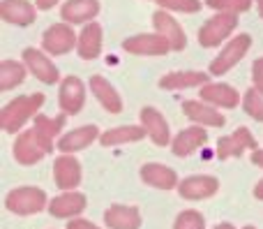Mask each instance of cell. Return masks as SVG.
<instances>
[{
	"label": "cell",
	"mask_w": 263,
	"mask_h": 229,
	"mask_svg": "<svg viewBox=\"0 0 263 229\" xmlns=\"http://www.w3.org/2000/svg\"><path fill=\"white\" fill-rule=\"evenodd\" d=\"M159 7L166 12H185V14H194L203 7L201 0H159Z\"/></svg>",
	"instance_id": "obj_33"
},
{
	"label": "cell",
	"mask_w": 263,
	"mask_h": 229,
	"mask_svg": "<svg viewBox=\"0 0 263 229\" xmlns=\"http://www.w3.org/2000/svg\"><path fill=\"white\" fill-rule=\"evenodd\" d=\"M210 74L199 69H187V72H168L159 79V88L164 91H182V88H201L205 86Z\"/></svg>",
	"instance_id": "obj_24"
},
{
	"label": "cell",
	"mask_w": 263,
	"mask_h": 229,
	"mask_svg": "<svg viewBox=\"0 0 263 229\" xmlns=\"http://www.w3.org/2000/svg\"><path fill=\"white\" fill-rule=\"evenodd\" d=\"M26 63L18 60H3L0 63V91H12L26 79Z\"/></svg>",
	"instance_id": "obj_29"
},
{
	"label": "cell",
	"mask_w": 263,
	"mask_h": 229,
	"mask_svg": "<svg viewBox=\"0 0 263 229\" xmlns=\"http://www.w3.org/2000/svg\"><path fill=\"white\" fill-rule=\"evenodd\" d=\"M252 162H254L256 167H263V148H256V151H252Z\"/></svg>",
	"instance_id": "obj_37"
},
{
	"label": "cell",
	"mask_w": 263,
	"mask_h": 229,
	"mask_svg": "<svg viewBox=\"0 0 263 229\" xmlns=\"http://www.w3.org/2000/svg\"><path fill=\"white\" fill-rule=\"evenodd\" d=\"M247 148L256 151V148H259V144H256L254 134H252L247 128H238L236 132L229 134V137H219V142H217V157H219V160L240 157Z\"/></svg>",
	"instance_id": "obj_9"
},
{
	"label": "cell",
	"mask_w": 263,
	"mask_h": 229,
	"mask_svg": "<svg viewBox=\"0 0 263 229\" xmlns=\"http://www.w3.org/2000/svg\"><path fill=\"white\" fill-rule=\"evenodd\" d=\"M250 46H252V37L247 35V32H240V35L233 37L231 42H227V46L219 51V56L213 60V63H210L208 72L215 74V77L227 74L229 69H233L242 58H245L247 51H250Z\"/></svg>",
	"instance_id": "obj_4"
},
{
	"label": "cell",
	"mask_w": 263,
	"mask_h": 229,
	"mask_svg": "<svg viewBox=\"0 0 263 229\" xmlns=\"http://www.w3.org/2000/svg\"><path fill=\"white\" fill-rule=\"evenodd\" d=\"M242 109H245L247 116H252L254 120L263 123V91L252 86L245 93V97H242Z\"/></svg>",
	"instance_id": "obj_30"
},
{
	"label": "cell",
	"mask_w": 263,
	"mask_h": 229,
	"mask_svg": "<svg viewBox=\"0 0 263 229\" xmlns=\"http://www.w3.org/2000/svg\"><path fill=\"white\" fill-rule=\"evenodd\" d=\"M90 91H92V95H95V100L100 102L109 114H120V111H123V100H120L118 91H116L104 77H97V74L90 77Z\"/></svg>",
	"instance_id": "obj_26"
},
{
	"label": "cell",
	"mask_w": 263,
	"mask_h": 229,
	"mask_svg": "<svg viewBox=\"0 0 263 229\" xmlns=\"http://www.w3.org/2000/svg\"><path fill=\"white\" fill-rule=\"evenodd\" d=\"M44 104V95L42 93H32V95H21L12 100L3 111H0V128L9 134H16L30 118H35L37 111Z\"/></svg>",
	"instance_id": "obj_1"
},
{
	"label": "cell",
	"mask_w": 263,
	"mask_h": 229,
	"mask_svg": "<svg viewBox=\"0 0 263 229\" xmlns=\"http://www.w3.org/2000/svg\"><path fill=\"white\" fill-rule=\"evenodd\" d=\"M254 197H256V199H263V179L254 185Z\"/></svg>",
	"instance_id": "obj_38"
},
{
	"label": "cell",
	"mask_w": 263,
	"mask_h": 229,
	"mask_svg": "<svg viewBox=\"0 0 263 229\" xmlns=\"http://www.w3.org/2000/svg\"><path fill=\"white\" fill-rule=\"evenodd\" d=\"M182 114L190 120H194L196 125H203V128H224V123H227L222 111H217V107L208 104L203 100H187L182 104Z\"/></svg>",
	"instance_id": "obj_11"
},
{
	"label": "cell",
	"mask_w": 263,
	"mask_h": 229,
	"mask_svg": "<svg viewBox=\"0 0 263 229\" xmlns=\"http://www.w3.org/2000/svg\"><path fill=\"white\" fill-rule=\"evenodd\" d=\"M102 26L97 21H90L83 26V30L79 32V42H77V51L79 58L83 60H95L102 54Z\"/></svg>",
	"instance_id": "obj_23"
},
{
	"label": "cell",
	"mask_w": 263,
	"mask_h": 229,
	"mask_svg": "<svg viewBox=\"0 0 263 229\" xmlns=\"http://www.w3.org/2000/svg\"><path fill=\"white\" fill-rule=\"evenodd\" d=\"M215 229H236V227H233V225H229V222H222V225H217Z\"/></svg>",
	"instance_id": "obj_39"
},
{
	"label": "cell",
	"mask_w": 263,
	"mask_h": 229,
	"mask_svg": "<svg viewBox=\"0 0 263 229\" xmlns=\"http://www.w3.org/2000/svg\"><path fill=\"white\" fill-rule=\"evenodd\" d=\"M201 100L208 102L213 107H222V109H236L240 104V93L229 83H205L201 86Z\"/></svg>",
	"instance_id": "obj_16"
},
{
	"label": "cell",
	"mask_w": 263,
	"mask_h": 229,
	"mask_svg": "<svg viewBox=\"0 0 263 229\" xmlns=\"http://www.w3.org/2000/svg\"><path fill=\"white\" fill-rule=\"evenodd\" d=\"M5 206H7V211L16 213V216H35V213L49 208V204H46L44 190L23 185V188H16V190H12V192H7Z\"/></svg>",
	"instance_id": "obj_3"
},
{
	"label": "cell",
	"mask_w": 263,
	"mask_h": 229,
	"mask_svg": "<svg viewBox=\"0 0 263 229\" xmlns=\"http://www.w3.org/2000/svg\"><path fill=\"white\" fill-rule=\"evenodd\" d=\"M79 42V35L74 32L72 23H53L44 30L42 35V46H44L46 54L51 56H65L77 46Z\"/></svg>",
	"instance_id": "obj_5"
},
{
	"label": "cell",
	"mask_w": 263,
	"mask_h": 229,
	"mask_svg": "<svg viewBox=\"0 0 263 229\" xmlns=\"http://www.w3.org/2000/svg\"><path fill=\"white\" fill-rule=\"evenodd\" d=\"M100 14V0H67L60 9L65 23H90Z\"/></svg>",
	"instance_id": "obj_20"
},
{
	"label": "cell",
	"mask_w": 263,
	"mask_h": 229,
	"mask_svg": "<svg viewBox=\"0 0 263 229\" xmlns=\"http://www.w3.org/2000/svg\"><path fill=\"white\" fill-rule=\"evenodd\" d=\"M210 9L215 12H229V14H240L252 7V0H205Z\"/></svg>",
	"instance_id": "obj_31"
},
{
	"label": "cell",
	"mask_w": 263,
	"mask_h": 229,
	"mask_svg": "<svg viewBox=\"0 0 263 229\" xmlns=\"http://www.w3.org/2000/svg\"><path fill=\"white\" fill-rule=\"evenodd\" d=\"M145 128L143 125H118V128L106 130L100 137L102 146L111 148V146H123V144H132V142H141L145 137Z\"/></svg>",
	"instance_id": "obj_28"
},
{
	"label": "cell",
	"mask_w": 263,
	"mask_h": 229,
	"mask_svg": "<svg viewBox=\"0 0 263 229\" xmlns=\"http://www.w3.org/2000/svg\"><path fill=\"white\" fill-rule=\"evenodd\" d=\"M219 190V181L215 176H190V179L178 183V195L190 202H199V199L213 197Z\"/></svg>",
	"instance_id": "obj_13"
},
{
	"label": "cell",
	"mask_w": 263,
	"mask_h": 229,
	"mask_svg": "<svg viewBox=\"0 0 263 229\" xmlns=\"http://www.w3.org/2000/svg\"><path fill=\"white\" fill-rule=\"evenodd\" d=\"M53 181L60 190H74L81 183V162L69 153H63L53 162Z\"/></svg>",
	"instance_id": "obj_15"
},
{
	"label": "cell",
	"mask_w": 263,
	"mask_h": 229,
	"mask_svg": "<svg viewBox=\"0 0 263 229\" xmlns=\"http://www.w3.org/2000/svg\"><path fill=\"white\" fill-rule=\"evenodd\" d=\"M173 229H205V218L201 216L199 211L190 208V211H182L180 216L176 218Z\"/></svg>",
	"instance_id": "obj_32"
},
{
	"label": "cell",
	"mask_w": 263,
	"mask_h": 229,
	"mask_svg": "<svg viewBox=\"0 0 263 229\" xmlns=\"http://www.w3.org/2000/svg\"><path fill=\"white\" fill-rule=\"evenodd\" d=\"M100 128L97 125H81V128L72 130V132L63 134V137L58 139V151L60 153H79L83 151V148H88L95 139H100Z\"/></svg>",
	"instance_id": "obj_18"
},
{
	"label": "cell",
	"mask_w": 263,
	"mask_h": 229,
	"mask_svg": "<svg viewBox=\"0 0 263 229\" xmlns=\"http://www.w3.org/2000/svg\"><path fill=\"white\" fill-rule=\"evenodd\" d=\"M153 26H155V32L166 37L173 51H182L187 46L185 30H182V26L166 12V9H157V12L153 14Z\"/></svg>",
	"instance_id": "obj_12"
},
{
	"label": "cell",
	"mask_w": 263,
	"mask_h": 229,
	"mask_svg": "<svg viewBox=\"0 0 263 229\" xmlns=\"http://www.w3.org/2000/svg\"><path fill=\"white\" fill-rule=\"evenodd\" d=\"M141 125L145 128L148 137L153 139L157 146H166V144L171 142V130H168L166 118H164L155 107H143V109H141Z\"/></svg>",
	"instance_id": "obj_19"
},
{
	"label": "cell",
	"mask_w": 263,
	"mask_h": 229,
	"mask_svg": "<svg viewBox=\"0 0 263 229\" xmlns=\"http://www.w3.org/2000/svg\"><path fill=\"white\" fill-rule=\"evenodd\" d=\"M86 211V195L77 192V190H65L63 195H58L55 199L49 202V213L53 218H72L81 216Z\"/></svg>",
	"instance_id": "obj_14"
},
{
	"label": "cell",
	"mask_w": 263,
	"mask_h": 229,
	"mask_svg": "<svg viewBox=\"0 0 263 229\" xmlns=\"http://www.w3.org/2000/svg\"><path fill=\"white\" fill-rule=\"evenodd\" d=\"M256 7H259V14H261V19H263V0H256Z\"/></svg>",
	"instance_id": "obj_40"
},
{
	"label": "cell",
	"mask_w": 263,
	"mask_h": 229,
	"mask_svg": "<svg viewBox=\"0 0 263 229\" xmlns=\"http://www.w3.org/2000/svg\"><path fill=\"white\" fill-rule=\"evenodd\" d=\"M65 120H67V114H60V116H55V118H49V116H44V114H37L35 116V125H32V130H35L40 144L49 153L53 151L55 134L65 128Z\"/></svg>",
	"instance_id": "obj_25"
},
{
	"label": "cell",
	"mask_w": 263,
	"mask_h": 229,
	"mask_svg": "<svg viewBox=\"0 0 263 229\" xmlns=\"http://www.w3.org/2000/svg\"><path fill=\"white\" fill-rule=\"evenodd\" d=\"M58 104L63 114L74 116L83 109L86 104V86L79 77H65L60 81V93H58Z\"/></svg>",
	"instance_id": "obj_8"
},
{
	"label": "cell",
	"mask_w": 263,
	"mask_h": 229,
	"mask_svg": "<svg viewBox=\"0 0 263 229\" xmlns=\"http://www.w3.org/2000/svg\"><path fill=\"white\" fill-rule=\"evenodd\" d=\"M252 83H254V88L263 91V58L254 60V65H252Z\"/></svg>",
	"instance_id": "obj_34"
},
{
	"label": "cell",
	"mask_w": 263,
	"mask_h": 229,
	"mask_svg": "<svg viewBox=\"0 0 263 229\" xmlns=\"http://www.w3.org/2000/svg\"><path fill=\"white\" fill-rule=\"evenodd\" d=\"M0 16L5 23H12V26H30L37 19V7L35 3H28V0H3Z\"/></svg>",
	"instance_id": "obj_17"
},
{
	"label": "cell",
	"mask_w": 263,
	"mask_h": 229,
	"mask_svg": "<svg viewBox=\"0 0 263 229\" xmlns=\"http://www.w3.org/2000/svg\"><path fill=\"white\" fill-rule=\"evenodd\" d=\"M141 181L145 185H153L157 190H173L178 188V174L166 165L159 162H148L141 167Z\"/></svg>",
	"instance_id": "obj_22"
},
{
	"label": "cell",
	"mask_w": 263,
	"mask_h": 229,
	"mask_svg": "<svg viewBox=\"0 0 263 229\" xmlns=\"http://www.w3.org/2000/svg\"><path fill=\"white\" fill-rule=\"evenodd\" d=\"M46 148L40 144V139H37L35 130H26V132H21L16 137V142H14V160L18 162V165H37L40 160H44L46 155Z\"/></svg>",
	"instance_id": "obj_10"
},
{
	"label": "cell",
	"mask_w": 263,
	"mask_h": 229,
	"mask_svg": "<svg viewBox=\"0 0 263 229\" xmlns=\"http://www.w3.org/2000/svg\"><path fill=\"white\" fill-rule=\"evenodd\" d=\"M242 229H254V227H242Z\"/></svg>",
	"instance_id": "obj_41"
},
{
	"label": "cell",
	"mask_w": 263,
	"mask_h": 229,
	"mask_svg": "<svg viewBox=\"0 0 263 229\" xmlns=\"http://www.w3.org/2000/svg\"><path fill=\"white\" fill-rule=\"evenodd\" d=\"M153 3H159V0H153Z\"/></svg>",
	"instance_id": "obj_42"
},
{
	"label": "cell",
	"mask_w": 263,
	"mask_h": 229,
	"mask_svg": "<svg viewBox=\"0 0 263 229\" xmlns=\"http://www.w3.org/2000/svg\"><path fill=\"white\" fill-rule=\"evenodd\" d=\"M55 3H58V0H35V7L37 9H51V7H55Z\"/></svg>",
	"instance_id": "obj_36"
},
{
	"label": "cell",
	"mask_w": 263,
	"mask_h": 229,
	"mask_svg": "<svg viewBox=\"0 0 263 229\" xmlns=\"http://www.w3.org/2000/svg\"><path fill=\"white\" fill-rule=\"evenodd\" d=\"M123 49L134 56H166L171 49L168 40L159 32H141V35H132L123 42Z\"/></svg>",
	"instance_id": "obj_6"
},
{
	"label": "cell",
	"mask_w": 263,
	"mask_h": 229,
	"mask_svg": "<svg viewBox=\"0 0 263 229\" xmlns=\"http://www.w3.org/2000/svg\"><path fill=\"white\" fill-rule=\"evenodd\" d=\"M23 63H26L28 72H30L32 77L40 79L42 83H46V86H53V83L60 79V72H58V67H55V63L44 54V51L35 49V46L23 49Z\"/></svg>",
	"instance_id": "obj_7"
},
{
	"label": "cell",
	"mask_w": 263,
	"mask_h": 229,
	"mask_svg": "<svg viewBox=\"0 0 263 229\" xmlns=\"http://www.w3.org/2000/svg\"><path fill=\"white\" fill-rule=\"evenodd\" d=\"M67 229H100V227L92 225L90 220H83V218H72V222H67Z\"/></svg>",
	"instance_id": "obj_35"
},
{
	"label": "cell",
	"mask_w": 263,
	"mask_h": 229,
	"mask_svg": "<svg viewBox=\"0 0 263 229\" xmlns=\"http://www.w3.org/2000/svg\"><path fill=\"white\" fill-rule=\"evenodd\" d=\"M208 142V132L203 130V125H192V128L182 130L176 139L171 142V151L178 157H187L194 151H199L203 144Z\"/></svg>",
	"instance_id": "obj_21"
},
{
	"label": "cell",
	"mask_w": 263,
	"mask_h": 229,
	"mask_svg": "<svg viewBox=\"0 0 263 229\" xmlns=\"http://www.w3.org/2000/svg\"><path fill=\"white\" fill-rule=\"evenodd\" d=\"M238 28V14L229 12H215L208 21L201 26L199 30V44L203 49H213L219 46L227 37H231V32Z\"/></svg>",
	"instance_id": "obj_2"
},
{
	"label": "cell",
	"mask_w": 263,
	"mask_h": 229,
	"mask_svg": "<svg viewBox=\"0 0 263 229\" xmlns=\"http://www.w3.org/2000/svg\"><path fill=\"white\" fill-rule=\"evenodd\" d=\"M104 222L109 229H139L141 227V213L134 206H123V204H114L106 208Z\"/></svg>",
	"instance_id": "obj_27"
}]
</instances>
